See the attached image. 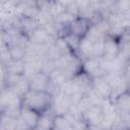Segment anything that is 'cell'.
Masks as SVG:
<instances>
[{
    "label": "cell",
    "mask_w": 130,
    "mask_h": 130,
    "mask_svg": "<svg viewBox=\"0 0 130 130\" xmlns=\"http://www.w3.org/2000/svg\"><path fill=\"white\" fill-rule=\"evenodd\" d=\"M53 105V94L49 91L28 90L22 96V106L43 115L50 112Z\"/></svg>",
    "instance_id": "obj_1"
},
{
    "label": "cell",
    "mask_w": 130,
    "mask_h": 130,
    "mask_svg": "<svg viewBox=\"0 0 130 130\" xmlns=\"http://www.w3.org/2000/svg\"><path fill=\"white\" fill-rule=\"evenodd\" d=\"M103 120H104V110L102 104L92 105L82 113V121L87 126V128L102 127Z\"/></svg>",
    "instance_id": "obj_2"
},
{
    "label": "cell",
    "mask_w": 130,
    "mask_h": 130,
    "mask_svg": "<svg viewBox=\"0 0 130 130\" xmlns=\"http://www.w3.org/2000/svg\"><path fill=\"white\" fill-rule=\"evenodd\" d=\"M91 90L102 101H111L113 96V88L107 78L104 76H98L91 79Z\"/></svg>",
    "instance_id": "obj_3"
},
{
    "label": "cell",
    "mask_w": 130,
    "mask_h": 130,
    "mask_svg": "<svg viewBox=\"0 0 130 130\" xmlns=\"http://www.w3.org/2000/svg\"><path fill=\"white\" fill-rule=\"evenodd\" d=\"M41 114L22 106L20 117L18 119V129L17 130H35L38 126Z\"/></svg>",
    "instance_id": "obj_4"
},
{
    "label": "cell",
    "mask_w": 130,
    "mask_h": 130,
    "mask_svg": "<svg viewBox=\"0 0 130 130\" xmlns=\"http://www.w3.org/2000/svg\"><path fill=\"white\" fill-rule=\"evenodd\" d=\"M91 26H92V21L90 20V18L80 15L75 17L68 24V31L82 40L87 36Z\"/></svg>",
    "instance_id": "obj_5"
},
{
    "label": "cell",
    "mask_w": 130,
    "mask_h": 130,
    "mask_svg": "<svg viewBox=\"0 0 130 130\" xmlns=\"http://www.w3.org/2000/svg\"><path fill=\"white\" fill-rule=\"evenodd\" d=\"M72 103L70 96L60 89L53 95V105L51 111L55 116H64L69 112Z\"/></svg>",
    "instance_id": "obj_6"
},
{
    "label": "cell",
    "mask_w": 130,
    "mask_h": 130,
    "mask_svg": "<svg viewBox=\"0 0 130 130\" xmlns=\"http://www.w3.org/2000/svg\"><path fill=\"white\" fill-rule=\"evenodd\" d=\"M28 79V87L29 90L35 91H49L52 87L50 77L47 73L40 71L32 74Z\"/></svg>",
    "instance_id": "obj_7"
},
{
    "label": "cell",
    "mask_w": 130,
    "mask_h": 130,
    "mask_svg": "<svg viewBox=\"0 0 130 130\" xmlns=\"http://www.w3.org/2000/svg\"><path fill=\"white\" fill-rule=\"evenodd\" d=\"M122 52V44L119 39L107 36L104 41V59L114 60L120 57Z\"/></svg>",
    "instance_id": "obj_8"
},
{
    "label": "cell",
    "mask_w": 130,
    "mask_h": 130,
    "mask_svg": "<svg viewBox=\"0 0 130 130\" xmlns=\"http://www.w3.org/2000/svg\"><path fill=\"white\" fill-rule=\"evenodd\" d=\"M105 77L107 78V80L109 81V83L111 84V86L113 88L112 100L127 89V77L125 76L123 71L109 73V74H106Z\"/></svg>",
    "instance_id": "obj_9"
},
{
    "label": "cell",
    "mask_w": 130,
    "mask_h": 130,
    "mask_svg": "<svg viewBox=\"0 0 130 130\" xmlns=\"http://www.w3.org/2000/svg\"><path fill=\"white\" fill-rule=\"evenodd\" d=\"M81 70L85 72L87 75H89L91 78L105 75L103 64H102V58L92 57V58H87L82 60Z\"/></svg>",
    "instance_id": "obj_10"
},
{
    "label": "cell",
    "mask_w": 130,
    "mask_h": 130,
    "mask_svg": "<svg viewBox=\"0 0 130 130\" xmlns=\"http://www.w3.org/2000/svg\"><path fill=\"white\" fill-rule=\"evenodd\" d=\"M55 39L51 37L48 30L44 26H39L29 36V43L38 46L48 47L54 43Z\"/></svg>",
    "instance_id": "obj_11"
},
{
    "label": "cell",
    "mask_w": 130,
    "mask_h": 130,
    "mask_svg": "<svg viewBox=\"0 0 130 130\" xmlns=\"http://www.w3.org/2000/svg\"><path fill=\"white\" fill-rule=\"evenodd\" d=\"M111 102L118 114H130V91L128 89L118 94Z\"/></svg>",
    "instance_id": "obj_12"
},
{
    "label": "cell",
    "mask_w": 130,
    "mask_h": 130,
    "mask_svg": "<svg viewBox=\"0 0 130 130\" xmlns=\"http://www.w3.org/2000/svg\"><path fill=\"white\" fill-rule=\"evenodd\" d=\"M2 64V63H1ZM5 67L7 74L25 76V61H10L7 64H2Z\"/></svg>",
    "instance_id": "obj_13"
},
{
    "label": "cell",
    "mask_w": 130,
    "mask_h": 130,
    "mask_svg": "<svg viewBox=\"0 0 130 130\" xmlns=\"http://www.w3.org/2000/svg\"><path fill=\"white\" fill-rule=\"evenodd\" d=\"M68 2L69 1H50L49 12L53 19L59 17L60 15L66 12Z\"/></svg>",
    "instance_id": "obj_14"
},
{
    "label": "cell",
    "mask_w": 130,
    "mask_h": 130,
    "mask_svg": "<svg viewBox=\"0 0 130 130\" xmlns=\"http://www.w3.org/2000/svg\"><path fill=\"white\" fill-rule=\"evenodd\" d=\"M54 118H55V115L52 113V111L41 115L38 126L35 130H53Z\"/></svg>",
    "instance_id": "obj_15"
},
{
    "label": "cell",
    "mask_w": 130,
    "mask_h": 130,
    "mask_svg": "<svg viewBox=\"0 0 130 130\" xmlns=\"http://www.w3.org/2000/svg\"><path fill=\"white\" fill-rule=\"evenodd\" d=\"M110 130H130V114H118Z\"/></svg>",
    "instance_id": "obj_16"
},
{
    "label": "cell",
    "mask_w": 130,
    "mask_h": 130,
    "mask_svg": "<svg viewBox=\"0 0 130 130\" xmlns=\"http://www.w3.org/2000/svg\"><path fill=\"white\" fill-rule=\"evenodd\" d=\"M8 52H9L11 61H22L26 57V48L21 46L10 45L8 46Z\"/></svg>",
    "instance_id": "obj_17"
},
{
    "label": "cell",
    "mask_w": 130,
    "mask_h": 130,
    "mask_svg": "<svg viewBox=\"0 0 130 130\" xmlns=\"http://www.w3.org/2000/svg\"><path fill=\"white\" fill-rule=\"evenodd\" d=\"M53 130H74V125L64 116H55Z\"/></svg>",
    "instance_id": "obj_18"
},
{
    "label": "cell",
    "mask_w": 130,
    "mask_h": 130,
    "mask_svg": "<svg viewBox=\"0 0 130 130\" xmlns=\"http://www.w3.org/2000/svg\"><path fill=\"white\" fill-rule=\"evenodd\" d=\"M18 129V119H13L1 114L0 130H17Z\"/></svg>",
    "instance_id": "obj_19"
},
{
    "label": "cell",
    "mask_w": 130,
    "mask_h": 130,
    "mask_svg": "<svg viewBox=\"0 0 130 130\" xmlns=\"http://www.w3.org/2000/svg\"><path fill=\"white\" fill-rule=\"evenodd\" d=\"M123 72H124V74H125V76H126L127 78H130V59L126 62Z\"/></svg>",
    "instance_id": "obj_20"
},
{
    "label": "cell",
    "mask_w": 130,
    "mask_h": 130,
    "mask_svg": "<svg viewBox=\"0 0 130 130\" xmlns=\"http://www.w3.org/2000/svg\"><path fill=\"white\" fill-rule=\"evenodd\" d=\"M127 89L130 91V78H127Z\"/></svg>",
    "instance_id": "obj_21"
}]
</instances>
